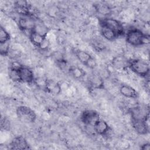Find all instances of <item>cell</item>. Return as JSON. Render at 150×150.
Wrapping results in <instances>:
<instances>
[{
	"mask_svg": "<svg viewBox=\"0 0 150 150\" xmlns=\"http://www.w3.org/2000/svg\"><path fill=\"white\" fill-rule=\"evenodd\" d=\"M10 43L9 42L0 43V54L2 56H6L9 52Z\"/></svg>",
	"mask_w": 150,
	"mask_h": 150,
	"instance_id": "23",
	"label": "cell"
},
{
	"mask_svg": "<svg viewBox=\"0 0 150 150\" xmlns=\"http://www.w3.org/2000/svg\"><path fill=\"white\" fill-rule=\"evenodd\" d=\"M89 85L94 89L103 90L104 88V82L103 77L98 73H93L88 79Z\"/></svg>",
	"mask_w": 150,
	"mask_h": 150,
	"instance_id": "15",
	"label": "cell"
},
{
	"mask_svg": "<svg viewBox=\"0 0 150 150\" xmlns=\"http://www.w3.org/2000/svg\"><path fill=\"white\" fill-rule=\"evenodd\" d=\"M44 91L53 95H59L62 92L61 85L54 80L47 79Z\"/></svg>",
	"mask_w": 150,
	"mask_h": 150,
	"instance_id": "12",
	"label": "cell"
},
{
	"mask_svg": "<svg viewBox=\"0 0 150 150\" xmlns=\"http://www.w3.org/2000/svg\"><path fill=\"white\" fill-rule=\"evenodd\" d=\"M100 34L104 39L108 41H114L119 38L115 32L104 27H100Z\"/></svg>",
	"mask_w": 150,
	"mask_h": 150,
	"instance_id": "18",
	"label": "cell"
},
{
	"mask_svg": "<svg viewBox=\"0 0 150 150\" xmlns=\"http://www.w3.org/2000/svg\"><path fill=\"white\" fill-rule=\"evenodd\" d=\"M128 60L124 56H117L112 60V64L116 69H124L128 67Z\"/></svg>",
	"mask_w": 150,
	"mask_h": 150,
	"instance_id": "19",
	"label": "cell"
},
{
	"mask_svg": "<svg viewBox=\"0 0 150 150\" xmlns=\"http://www.w3.org/2000/svg\"><path fill=\"white\" fill-rule=\"evenodd\" d=\"M9 149L14 150H23L30 149L29 145L26 139L22 136H16L9 144Z\"/></svg>",
	"mask_w": 150,
	"mask_h": 150,
	"instance_id": "10",
	"label": "cell"
},
{
	"mask_svg": "<svg viewBox=\"0 0 150 150\" xmlns=\"http://www.w3.org/2000/svg\"><path fill=\"white\" fill-rule=\"evenodd\" d=\"M121 95L125 98L136 99L139 97L138 92L133 87L128 84H122L119 88Z\"/></svg>",
	"mask_w": 150,
	"mask_h": 150,
	"instance_id": "11",
	"label": "cell"
},
{
	"mask_svg": "<svg viewBox=\"0 0 150 150\" xmlns=\"http://www.w3.org/2000/svg\"><path fill=\"white\" fill-rule=\"evenodd\" d=\"M131 125L134 131L139 135H146L149 132V115L144 118L131 117Z\"/></svg>",
	"mask_w": 150,
	"mask_h": 150,
	"instance_id": "5",
	"label": "cell"
},
{
	"mask_svg": "<svg viewBox=\"0 0 150 150\" xmlns=\"http://www.w3.org/2000/svg\"><path fill=\"white\" fill-rule=\"evenodd\" d=\"M11 35L1 25L0 27V43L9 42Z\"/></svg>",
	"mask_w": 150,
	"mask_h": 150,
	"instance_id": "21",
	"label": "cell"
},
{
	"mask_svg": "<svg viewBox=\"0 0 150 150\" xmlns=\"http://www.w3.org/2000/svg\"><path fill=\"white\" fill-rule=\"evenodd\" d=\"M95 7L97 12L101 15L107 16L111 12V9L106 4H98Z\"/></svg>",
	"mask_w": 150,
	"mask_h": 150,
	"instance_id": "22",
	"label": "cell"
},
{
	"mask_svg": "<svg viewBox=\"0 0 150 150\" xmlns=\"http://www.w3.org/2000/svg\"><path fill=\"white\" fill-rule=\"evenodd\" d=\"M140 148L142 150H149L150 149V144L149 142H146L142 144Z\"/></svg>",
	"mask_w": 150,
	"mask_h": 150,
	"instance_id": "25",
	"label": "cell"
},
{
	"mask_svg": "<svg viewBox=\"0 0 150 150\" xmlns=\"http://www.w3.org/2000/svg\"><path fill=\"white\" fill-rule=\"evenodd\" d=\"M18 71L20 83H26L28 84H34L35 77L33 70L30 68L21 64L18 69Z\"/></svg>",
	"mask_w": 150,
	"mask_h": 150,
	"instance_id": "8",
	"label": "cell"
},
{
	"mask_svg": "<svg viewBox=\"0 0 150 150\" xmlns=\"http://www.w3.org/2000/svg\"><path fill=\"white\" fill-rule=\"evenodd\" d=\"M18 27L22 31H29V32L33 29L35 22L32 17L22 16L18 20Z\"/></svg>",
	"mask_w": 150,
	"mask_h": 150,
	"instance_id": "14",
	"label": "cell"
},
{
	"mask_svg": "<svg viewBox=\"0 0 150 150\" xmlns=\"http://www.w3.org/2000/svg\"><path fill=\"white\" fill-rule=\"evenodd\" d=\"M32 30L45 36H47L49 32V28L45 25L42 23H36V22Z\"/></svg>",
	"mask_w": 150,
	"mask_h": 150,
	"instance_id": "20",
	"label": "cell"
},
{
	"mask_svg": "<svg viewBox=\"0 0 150 150\" xmlns=\"http://www.w3.org/2000/svg\"><path fill=\"white\" fill-rule=\"evenodd\" d=\"M125 41L129 45L138 47L149 43V36L138 28H131L125 33Z\"/></svg>",
	"mask_w": 150,
	"mask_h": 150,
	"instance_id": "1",
	"label": "cell"
},
{
	"mask_svg": "<svg viewBox=\"0 0 150 150\" xmlns=\"http://www.w3.org/2000/svg\"><path fill=\"white\" fill-rule=\"evenodd\" d=\"M18 118L22 122L32 124L35 122L37 115L35 111L26 105H19L16 109Z\"/></svg>",
	"mask_w": 150,
	"mask_h": 150,
	"instance_id": "4",
	"label": "cell"
},
{
	"mask_svg": "<svg viewBox=\"0 0 150 150\" xmlns=\"http://www.w3.org/2000/svg\"><path fill=\"white\" fill-rule=\"evenodd\" d=\"M128 67L135 74L144 78L149 77V64L142 59H131L128 61Z\"/></svg>",
	"mask_w": 150,
	"mask_h": 150,
	"instance_id": "2",
	"label": "cell"
},
{
	"mask_svg": "<svg viewBox=\"0 0 150 150\" xmlns=\"http://www.w3.org/2000/svg\"><path fill=\"white\" fill-rule=\"evenodd\" d=\"M10 127V122L5 117L4 118H2L1 120V128L5 130H7Z\"/></svg>",
	"mask_w": 150,
	"mask_h": 150,
	"instance_id": "24",
	"label": "cell"
},
{
	"mask_svg": "<svg viewBox=\"0 0 150 150\" xmlns=\"http://www.w3.org/2000/svg\"><path fill=\"white\" fill-rule=\"evenodd\" d=\"M100 119L99 112L94 110H85L80 115V120L82 123L89 127H93Z\"/></svg>",
	"mask_w": 150,
	"mask_h": 150,
	"instance_id": "7",
	"label": "cell"
},
{
	"mask_svg": "<svg viewBox=\"0 0 150 150\" xmlns=\"http://www.w3.org/2000/svg\"><path fill=\"white\" fill-rule=\"evenodd\" d=\"M69 72L71 76L76 80L82 79L86 76V71L77 66H71L69 69Z\"/></svg>",
	"mask_w": 150,
	"mask_h": 150,
	"instance_id": "17",
	"label": "cell"
},
{
	"mask_svg": "<svg viewBox=\"0 0 150 150\" xmlns=\"http://www.w3.org/2000/svg\"><path fill=\"white\" fill-rule=\"evenodd\" d=\"M29 38L31 43L41 50H47L49 46L50 42L47 40V36L42 35L33 30L29 32Z\"/></svg>",
	"mask_w": 150,
	"mask_h": 150,
	"instance_id": "6",
	"label": "cell"
},
{
	"mask_svg": "<svg viewBox=\"0 0 150 150\" xmlns=\"http://www.w3.org/2000/svg\"><path fill=\"white\" fill-rule=\"evenodd\" d=\"M14 9L15 11L22 16L32 17L30 10L31 6L29 5L26 1H16L14 4Z\"/></svg>",
	"mask_w": 150,
	"mask_h": 150,
	"instance_id": "9",
	"label": "cell"
},
{
	"mask_svg": "<svg viewBox=\"0 0 150 150\" xmlns=\"http://www.w3.org/2000/svg\"><path fill=\"white\" fill-rule=\"evenodd\" d=\"M74 54L79 61H80V62L85 66H86L88 62L93 57L90 53L81 49L76 50Z\"/></svg>",
	"mask_w": 150,
	"mask_h": 150,
	"instance_id": "16",
	"label": "cell"
},
{
	"mask_svg": "<svg viewBox=\"0 0 150 150\" xmlns=\"http://www.w3.org/2000/svg\"><path fill=\"white\" fill-rule=\"evenodd\" d=\"M99 25L100 27H104L111 30L115 32L118 37L125 35V30L123 24L116 19L109 17L100 19Z\"/></svg>",
	"mask_w": 150,
	"mask_h": 150,
	"instance_id": "3",
	"label": "cell"
},
{
	"mask_svg": "<svg viewBox=\"0 0 150 150\" xmlns=\"http://www.w3.org/2000/svg\"><path fill=\"white\" fill-rule=\"evenodd\" d=\"M95 132L101 136H105L110 131L111 128L108 124L104 120L100 119L93 127Z\"/></svg>",
	"mask_w": 150,
	"mask_h": 150,
	"instance_id": "13",
	"label": "cell"
}]
</instances>
